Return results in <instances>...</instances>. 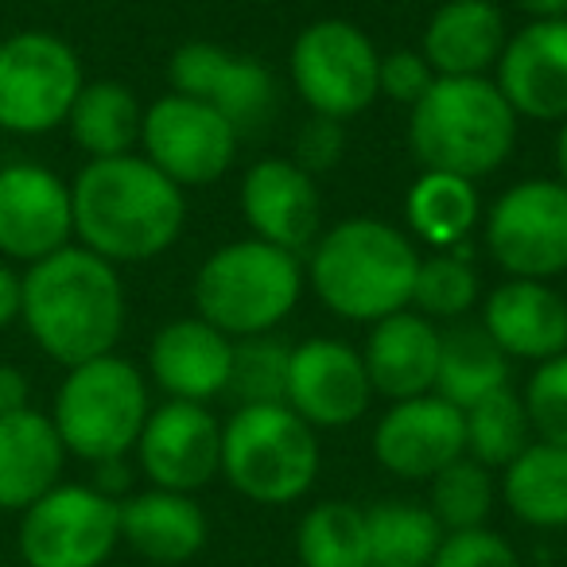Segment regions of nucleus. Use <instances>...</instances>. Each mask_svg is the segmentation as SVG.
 Returning <instances> with one entry per match:
<instances>
[{
  "mask_svg": "<svg viewBox=\"0 0 567 567\" xmlns=\"http://www.w3.org/2000/svg\"><path fill=\"white\" fill-rule=\"evenodd\" d=\"M517 125L520 117L494 79H435V86L412 105L409 148L424 172H447L474 183L513 156Z\"/></svg>",
  "mask_w": 567,
  "mask_h": 567,
  "instance_id": "20e7f679",
  "label": "nucleus"
},
{
  "mask_svg": "<svg viewBox=\"0 0 567 567\" xmlns=\"http://www.w3.org/2000/svg\"><path fill=\"white\" fill-rule=\"evenodd\" d=\"M241 214L252 237L284 252H296V257L303 249L311 252V245L323 234V198H319L316 175L280 156L257 159L245 172Z\"/></svg>",
  "mask_w": 567,
  "mask_h": 567,
  "instance_id": "a211bd4d",
  "label": "nucleus"
},
{
  "mask_svg": "<svg viewBox=\"0 0 567 567\" xmlns=\"http://www.w3.org/2000/svg\"><path fill=\"white\" fill-rule=\"evenodd\" d=\"M342 152H347V128H342V121L311 113L308 125L296 136L292 164H300L308 175H323V172H331V167H339Z\"/></svg>",
  "mask_w": 567,
  "mask_h": 567,
  "instance_id": "58836bf2",
  "label": "nucleus"
},
{
  "mask_svg": "<svg viewBox=\"0 0 567 567\" xmlns=\"http://www.w3.org/2000/svg\"><path fill=\"white\" fill-rule=\"evenodd\" d=\"M463 432H466V455L486 466V471H505L536 440L533 424H528L525 401L509 385L482 396L478 404H471L463 412Z\"/></svg>",
  "mask_w": 567,
  "mask_h": 567,
  "instance_id": "2f4dec72",
  "label": "nucleus"
},
{
  "mask_svg": "<svg viewBox=\"0 0 567 567\" xmlns=\"http://www.w3.org/2000/svg\"><path fill=\"white\" fill-rule=\"evenodd\" d=\"M148 412L152 404L144 373L128 358L105 354L66 370L55 393L51 424L66 455L97 466L136 451Z\"/></svg>",
  "mask_w": 567,
  "mask_h": 567,
  "instance_id": "0eeeda50",
  "label": "nucleus"
},
{
  "mask_svg": "<svg viewBox=\"0 0 567 567\" xmlns=\"http://www.w3.org/2000/svg\"><path fill=\"white\" fill-rule=\"evenodd\" d=\"M502 502L528 528H567V447L533 440L502 471Z\"/></svg>",
  "mask_w": 567,
  "mask_h": 567,
  "instance_id": "cd10ccee",
  "label": "nucleus"
},
{
  "mask_svg": "<svg viewBox=\"0 0 567 567\" xmlns=\"http://www.w3.org/2000/svg\"><path fill=\"white\" fill-rule=\"evenodd\" d=\"M74 237L110 265H141L183 234L187 198L144 156L90 159L71 183Z\"/></svg>",
  "mask_w": 567,
  "mask_h": 567,
  "instance_id": "f257e3e1",
  "label": "nucleus"
},
{
  "mask_svg": "<svg viewBox=\"0 0 567 567\" xmlns=\"http://www.w3.org/2000/svg\"><path fill=\"white\" fill-rule=\"evenodd\" d=\"M478 187L447 172H424L404 198V218H409L416 241L435 245L440 252L463 245L478 226Z\"/></svg>",
  "mask_w": 567,
  "mask_h": 567,
  "instance_id": "c85d7f7f",
  "label": "nucleus"
},
{
  "mask_svg": "<svg viewBox=\"0 0 567 567\" xmlns=\"http://www.w3.org/2000/svg\"><path fill=\"white\" fill-rule=\"evenodd\" d=\"M300 567H373L365 509L350 502H319L296 528Z\"/></svg>",
  "mask_w": 567,
  "mask_h": 567,
  "instance_id": "c756f323",
  "label": "nucleus"
},
{
  "mask_svg": "<svg viewBox=\"0 0 567 567\" xmlns=\"http://www.w3.org/2000/svg\"><path fill=\"white\" fill-rule=\"evenodd\" d=\"M373 567H427L443 544V525L427 505L381 502L365 509Z\"/></svg>",
  "mask_w": 567,
  "mask_h": 567,
  "instance_id": "7c9ffc66",
  "label": "nucleus"
},
{
  "mask_svg": "<svg viewBox=\"0 0 567 567\" xmlns=\"http://www.w3.org/2000/svg\"><path fill=\"white\" fill-rule=\"evenodd\" d=\"M478 303V272L466 260V252L447 249L435 257H420L416 284H412V311H420L424 319H447L458 323L463 316H471V308Z\"/></svg>",
  "mask_w": 567,
  "mask_h": 567,
  "instance_id": "72a5a7b5",
  "label": "nucleus"
},
{
  "mask_svg": "<svg viewBox=\"0 0 567 567\" xmlns=\"http://www.w3.org/2000/svg\"><path fill=\"white\" fill-rule=\"evenodd\" d=\"M303 265L260 237H241L203 260L195 276L198 319L218 327L226 339L272 334L292 316L303 296Z\"/></svg>",
  "mask_w": 567,
  "mask_h": 567,
  "instance_id": "39448f33",
  "label": "nucleus"
},
{
  "mask_svg": "<svg viewBox=\"0 0 567 567\" xmlns=\"http://www.w3.org/2000/svg\"><path fill=\"white\" fill-rule=\"evenodd\" d=\"M167 82H172V94L210 105L218 117L234 125L237 136L265 133L280 105V90L268 66L206 40H190L172 51Z\"/></svg>",
  "mask_w": 567,
  "mask_h": 567,
  "instance_id": "f8f14e48",
  "label": "nucleus"
},
{
  "mask_svg": "<svg viewBox=\"0 0 567 567\" xmlns=\"http://www.w3.org/2000/svg\"><path fill=\"white\" fill-rule=\"evenodd\" d=\"M17 544L28 567H105L121 548V502L82 482H59L20 513Z\"/></svg>",
  "mask_w": 567,
  "mask_h": 567,
  "instance_id": "9d476101",
  "label": "nucleus"
},
{
  "mask_svg": "<svg viewBox=\"0 0 567 567\" xmlns=\"http://www.w3.org/2000/svg\"><path fill=\"white\" fill-rule=\"evenodd\" d=\"M440 339H443L440 327L412 308L373 323L362 350L373 396L412 401V396L432 393L435 370H440Z\"/></svg>",
  "mask_w": 567,
  "mask_h": 567,
  "instance_id": "4be33fe9",
  "label": "nucleus"
},
{
  "mask_svg": "<svg viewBox=\"0 0 567 567\" xmlns=\"http://www.w3.org/2000/svg\"><path fill=\"white\" fill-rule=\"evenodd\" d=\"M370 401V373H365V362L354 347H347L339 339H308L300 347H292L284 404L303 424H311L316 432L347 427L365 416Z\"/></svg>",
  "mask_w": 567,
  "mask_h": 567,
  "instance_id": "dca6fc26",
  "label": "nucleus"
},
{
  "mask_svg": "<svg viewBox=\"0 0 567 567\" xmlns=\"http://www.w3.org/2000/svg\"><path fill=\"white\" fill-rule=\"evenodd\" d=\"M210 540V520L190 494L141 489L121 497V544L159 567H179L195 559Z\"/></svg>",
  "mask_w": 567,
  "mask_h": 567,
  "instance_id": "b1692460",
  "label": "nucleus"
},
{
  "mask_svg": "<svg viewBox=\"0 0 567 567\" xmlns=\"http://www.w3.org/2000/svg\"><path fill=\"white\" fill-rule=\"evenodd\" d=\"M486 249L513 280H551L567 272V187L559 179H520L489 206Z\"/></svg>",
  "mask_w": 567,
  "mask_h": 567,
  "instance_id": "9b49d317",
  "label": "nucleus"
},
{
  "mask_svg": "<svg viewBox=\"0 0 567 567\" xmlns=\"http://www.w3.org/2000/svg\"><path fill=\"white\" fill-rule=\"evenodd\" d=\"M51 4H59V0H51Z\"/></svg>",
  "mask_w": 567,
  "mask_h": 567,
  "instance_id": "c03bdc74",
  "label": "nucleus"
},
{
  "mask_svg": "<svg viewBox=\"0 0 567 567\" xmlns=\"http://www.w3.org/2000/svg\"><path fill=\"white\" fill-rule=\"evenodd\" d=\"M427 509L435 513V520L443 525V533H466V528H482L494 513L497 486L494 471H486L482 463H474L471 455L455 458L451 466H443L432 482H427Z\"/></svg>",
  "mask_w": 567,
  "mask_h": 567,
  "instance_id": "473e14b6",
  "label": "nucleus"
},
{
  "mask_svg": "<svg viewBox=\"0 0 567 567\" xmlns=\"http://www.w3.org/2000/svg\"><path fill=\"white\" fill-rule=\"evenodd\" d=\"M556 172L559 183L567 187V117L559 121V133H556Z\"/></svg>",
  "mask_w": 567,
  "mask_h": 567,
  "instance_id": "37998d69",
  "label": "nucleus"
},
{
  "mask_svg": "<svg viewBox=\"0 0 567 567\" xmlns=\"http://www.w3.org/2000/svg\"><path fill=\"white\" fill-rule=\"evenodd\" d=\"M509 385V358L502 354L482 323H455L440 339V370H435V396L466 412L482 396Z\"/></svg>",
  "mask_w": 567,
  "mask_h": 567,
  "instance_id": "bb28decb",
  "label": "nucleus"
},
{
  "mask_svg": "<svg viewBox=\"0 0 567 567\" xmlns=\"http://www.w3.org/2000/svg\"><path fill=\"white\" fill-rule=\"evenodd\" d=\"M32 409V381L20 365L0 362V416Z\"/></svg>",
  "mask_w": 567,
  "mask_h": 567,
  "instance_id": "ea45409f",
  "label": "nucleus"
},
{
  "mask_svg": "<svg viewBox=\"0 0 567 567\" xmlns=\"http://www.w3.org/2000/svg\"><path fill=\"white\" fill-rule=\"evenodd\" d=\"M505 43L509 28L494 0H447L427 20L420 55L440 79H486Z\"/></svg>",
  "mask_w": 567,
  "mask_h": 567,
  "instance_id": "5701e85b",
  "label": "nucleus"
},
{
  "mask_svg": "<svg viewBox=\"0 0 567 567\" xmlns=\"http://www.w3.org/2000/svg\"><path fill=\"white\" fill-rule=\"evenodd\" d=\"M323 466L319 432L288 404H241L221 424V478L257 505H292Z\"/></svg>",
  "mask_w": 567,
  "mask_h": 567,
  "instance_id": "423d86ee",
  "label": "nucleus"
},
{
  "mask_svg": "<svg viewBox=\"0 0 567 567\" xmlns=\"http://www.w3.org/2000/svg\"><path fill=\"white\" fill-rule=\"evenodd\" d=\"M144 125V105L136 94L117 79H97L79 90L71 105V141L86 152L90 159H113V156H133L141 144Z\"/></svg>",
  "mask_w": 567,
  "mask_h": 567,
  "instance_id": "a878e982",
  "label": "nucleus"
},
{
  "mask_svg": "<svg viewBox=\"0 0 567 567\" xmlns=\"http://www.w3.org/2000/svg\"><path fill=\"white\" fill-rule=\"evenodd\" d=\"M66 447L48 412L0 416V509L24 513L63 482Z\"/></svg>",
  "mask_w": 567,
  "mask_h": 567,
  "instance_id": "393cba45",
  "label": "nucleus"
},
{
  "mask_svg": "<svg viewBox=\"0 0 567 567\" xmlns=\"http://www.w3.org/2000/svg\"><path fill=\"white\" fill-rule=\"evenodd\" d=\"M20 319V272L0 260V331Z\"/></svg>",
  "mask_w": 567,
  "mask_h": 567,
  "instance_id": "a19ab883",
  "label": "nucleus"
},
{
  "mask_svg": "<svg viewBox=\"0 0 567 567\" xmlns=\"http://www.w3.org/2000/svg\"><path fill=\"white\" fill-rule=\"evenodd\" d=\"M482 327L505 358L548 362L567 350V300L548 280H505L482 303Z\"/></svg>",
  "mask_w": 567,
  "mask_h": 567,
  "instance_id": "aec40b11",
  "label": "nucleus"
},
{
  "mask_svg": "<svg viewBox=\"0 0 567 567\" xmlns=\"http://www.w3.org/2000/svg\"><path fill=\"white\" fill-rule=\"evenodd\" d=\"M237 141L226 117L183 94H164L144 110L141 148L175 187H210L234 167Z\"/></svg>",
  "mask_w": 567,
  "mask_h": 567,
  "instance_id": "ddd939ff",
  "label": "nucleus"
},
{
  "mask_svg": "<svg viewBox=\"0 0 567 567\" xmlns=\"http://www.w3.org/2000/svg\"><path fill=\"white\" fill-rule=\"evenodd\" d=\"M435 79H440V74L432 71V63H427L420 51L396 48V51H389V55H381L378 94H385L389 102L409 105V110H412V105H416L420 97L435 86Z\"/></svg>",
  "mask_w": 567,
  "mask_h": 567,
  "instance_id": "4c0bfd02",
  "label": "nucleus"
},
{
  "mask_svg": "<svg viewBox=\"0 0 567 567\" xmlns=\"http://www.w3.org/2000/svg\"><path fill=\"white\" fill-rule=\"evenodd\" d=\"M427 567H525L509 540L494 528H466L447 533Z\"/></svg>",
  "mask_w": 567,
  "mask_h": 567,
  "instance_id": "e433bc0d",
  "label": "nucleus"
},
{
  "mask_svg": "<svg viewBox=\"0 0 567 567\" xmlns=\"http://www.w3.org/2000/svg\"><path fill=\"white\" fill-rule=\"evenodd\" d=\"M20 319L35 347L66 370L113 354L125 331V284L117 265L82 245L28 265L20 276Z\"/></svg>",
  "mask_w": 567,
  "mask_h": 567,
  "instance_id": "f03ea898",
  "label": "nucleus"
},
{
  "mask_svg": "<svg viewBox=\"0 0 567 567\" xmlns=\"http://www.w3.org/2000/svg\"><path fill=\"white\" fill-rule=\"evenodd\" d=\"M66 245H74L71 183L43 164L0 167V252L40 265Z\"/></svg>",
  "mask_w": 567,
  "mask_h": 567,
  "instance_id": "2eb2a0df",
  "label": "nucleus"
},
{
  "mask_svg": "<svg viewBox=\"0 0 567 567\" xmlns=\"http://www.w3.org/2000/svg\"><path fill=\"white\" fill-rule=\"evenodd\" d=\"M520 401H525L536 440L567 447V350L536 365Z\"/></svg>",
  "mask_w": 567,
  "mask_h": 567,
  "instance_id": "c9c22d12",
  "label": "nucleus"
},
{
  "mask_svg": "<svg viewBox=\"0 0 567 567\" xmlns=\"http://www.w3.org/2000/svg\"><path fill=\"white\" fill-rule=\"evenodd\" d=\"M420 252L409 234L378 218H350L319 234L308 257V284L339 319L381 323L412 308Z\"/></svg>",
  "mask_w": 567,
  "mask_h": 567,
  "instance_id": "7ed1b4c3",
  "label": "nucleus"
},
{
  "mask_svg": "<svg viewBox=\"0 0 567 567\" xmlns=\"http://www.w3.org/2000/svg\"><path fill=\"white\" fill-rule=\"evenodd\" d=\"M494 86L517 117H567V20H528L509 35L494 66Z\"/></svg>",
  "mask_w": 567,
  "mask_h": 567,
  "instance_id": "6ab92c4d",
  "label": "nucleus"
},
{
  "mask_svg": "<svg viewBox=\"0 0 567 567\" xmlns=\"http://www.w3.org/2000/svg\"><path fill=\"white\" fill-rule=\"evenodd\" d=\"M288 365L292 347H284L272 334L234 342V365H229V389L241 404H284L288 396Z\"/></svg>",
  "mask_w": 567,
  "mask_h": 567,
  "instance_id": "f704fd0d",
  "label": "nucleus"
},
{
  "mask_svg": "<svg viewBox=\"0 0 567 567\" xmlns=\"http://www.w3.org/2000/svg\"><path fill=\"white\" fill-rule=\"evenodd\" d=\"M136 463L156 489L195 494L221 474V424L206 404L164 401L148 412Z\"/></svg>",
  "mask_w": 567,
  "mask_h": 567,
  "instance_id": "4468645a",
  "label": "nucleus"
},
{
  "mask_svg": "<svg viewBox=\"0 0 567 567\" xmlns=\"http://www.w3.org/2000/svg\"><path fill=\"white\" fill-rule=\"evenodd\" d=\"M229 365H234V339L198 316L159 327L148 347V373L167 393V401H214L229 389Z\"/></svg>",
  "mask_w": 567,
  "mask_h": 567,
  "instance_id": "412c9836",
  "label": "nucleus"
},
{
  "mask_svg": "<svg viewBox=\"0 0 567 567\" xmlns=\"http://www.w3.org/2000/svg\"><path fill=\"white\" fill-rule=\"evenodd\" d=\"M292 86L319 117L350 121L378 102L381 51L358 24L327 17L308 24L292 43Z\"/></svg>",
  "mask_w": 567,
  "mask_h": 567,
  "instance_id": "1a4fd4ad",
  "label": "nucleus"
},
{
  "mask_svg": "<svg viewBox=\"0 0 567 567\" xmlns=\"http://www.w3.org/2000/svg\"><path fill=\"white\" fill-rule=\"evenodd\" d=\"M86 86L79 51L51 32H17L0 40V128L43 136L66 125Z\"/></svg>",
  "mask_w": 567,
  "mask_h": 567,
  "instance_id": "6e6552de",
  "label": "nucleus"
},
{
  "mask_svg": "<svg viewBox=\"0 0 567 567\" xmlns=\"http://www.w3.org/2000/svg\"><path fill=\"white\" fill-rule=\"evenodd\" d=\"M466 455L463 412L443 396L424 393L393 401L373 427V458L404 482H432L443 466Z\"/></svg>",
  "mask_w": 567,
  "mask_h": 567,
  "instance_id": "f3484780",
  "label": "nucleus"
},
{
  "mask_svg": "<svg viewBox=\"0 0 567 567\" xmlns=\"http://www.w3.org/2000/svg\"><path fill=\"white\" fill-rule=\"evenodd\" d=\"M528 20H567V0H513Z\"/></svg>",
  "mask_w": 567,
  "mask_h": 567,
  "instance_id": "79ce46f5",
  "label": "nucleus"
}]
</instances>
